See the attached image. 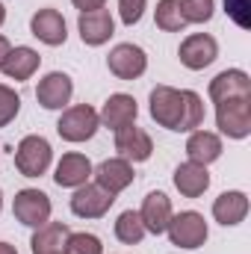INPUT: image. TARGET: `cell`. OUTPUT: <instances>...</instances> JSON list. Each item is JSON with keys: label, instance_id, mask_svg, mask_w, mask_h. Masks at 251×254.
Returning a JSON list of instances; mask_svg holds the SVG:
<instances>
[{"label": "cell", "instance_id": "cell-1", "mask_svg": "<svg viewBox=\"0 0 251 254\" xmlns=\"http://www.w3.org/2000/svg\"><path fill=\"white\" fill-rule=\"evenodd\" d=\"M148 113L160 127L175 133H192L204 125V101L192 89H175V86L151 89Z\"/></svg>", "mask_w": 251, "mask_h": 254}, {"label": "cell", "instance_id": "cell-2", "mask_svg": "<svg viewBox=\"0 0 251 254\" xmlns=\"http://www.w3.org/2000/svg\"><path fill=\"white\" fill-rule=\"evenodd\" d=\"M54 163V148L45 136L39 133H30L18 142L15 148V169L24 175V178H42Z\"/></svg>", "mask_w": 251, "mask_h": 254}, {"label": "cell", "instance_id": "cell-3", "mask_svg": "<svg viewBox=\"0 0 251 254\" xmlns=\"http://www.w3.org/2000/svg\"><path fill=\"white\" fill-rule=\"evenodd\" d=\"M98 127H101V116H98L95 107L74 104V107H65L63 110V116L57 122V133L63 136L65 142L80 145V142H89L98 133Z\"/></svg>", "mask_w": 251, "mask_h": 254}, {"label": "cell", "instance_id": "cell-4", "mask_svg": "<svg viewBox=\"0 0 251 254\" xmlns=\"http://www.w3.org/2000/svg\"><path fill=\"white\" fill-rule=\"evenodd\" d=\"M166 234H169L172 246H178V249H189V252H192V249H201V246L207 243L210 228H207V219H204L198 210H184V213L172 216Z\"/></svg>", "mask_w": 251, "mask_h": 254}, {"label": "cell", "instance_id": "cell-5", "mask_svg": "<svg viewBox=\"0 0 251 254\" xmlns=\"http://www.w3.org/2000/svg\"><path fill=\"white\" fill-rule=\"evenodd\" d=\"M216 127L228 139H246L251 133V98H231L216 104Z\"/></svg>", "mask_w": 251, "mask_h": 254}, {"label": "cell", "instance_id": "cell-6", "mask_svg": "<svg viewBox=\"0 0 251 254\" xmlns=\"http://www.w3.org/2000/svg\"><path fill=\"white\" fill-rule=\"evenodd\" d=\"M51 213H54V204L51 198L42 190H21L15 192V201H12V216L27 225V228H42L51 222Z\"/></svg>", "mask_w": 251, "mask_h": 254}, {"label": "cell", "instance_id": "cell-7", "mask_svg": "<svg viewBox=\"0 0 251 254\" xmlns=\"http://www.w3.org/2000/svg\"><path fill=\"white\" fill-rule=\"evenodd\" d=\"M107 68H110V74L119 77V80H136V77H142V74L148 71V57H145V51H142L139 45L122 42V45H116V48L110 51Z\"/></svg>", "mask_w": 251, "mask_h": 254}, {"label": "cell", "instance_id": "cell-8", "mask_svg": "<svg viewBox=\"0 0 251 254\" xmlns=\"http://www.w3.org/2000/svg\"><path fill=\"white\" fill-rule=\"evenodd\" d=\"M113 204H116V195L101 190L98 184H83L71 195V213L80 219H104Z\"/></svg>", "mask_w": 251, "mask_h": 254}, {"label": "cell", "instance_id": "cell-9", "mask_svg": "<svg viewBox=\"0 0 251 254\" xmlns=\"http://www.w3.org/2000/svg\"><path fill=\"white\" fill-rule=\"evenodd\" d=\"M178 57H181V65H187L189 71H204L207 65L216 63L219 57V42L210 36V33H192L181 42L178 48Z\"/></svg>", "mask_w": 251, "mask_h": 254}, {"label": "cell", "instance_id": "cell-10", "mask_svg": "<svg viewBox=\"0 0 251 254\" xmlns=\"http://www.w3.org/2000/svg\"><path fill=\"white\" fill-rule=\"evenodd\" d=\"M71 95H74V83L65 71H51L39 80L36 86V101L45 107V110H65L71 104Z\"/></svg>", "mask_w": 251, "mask_h": 254}, {"label": "cell", "instance_id": "cell-11", "mask_svg": "<svg viewBox=\"0 0 251 254\" xmlns=\"http://www.w3.org/2000/svg\"><path fill=\"white\" fill-rule=\"evenodd\" d=\"M30 33H33L42 45H48V48H60V45H65L68 27H65L63 12H60V9H51V6L33 12V18H30Z\"/></svg>", "mask_w": 251, "mask_h": 254}, {"label": "cell", "instance_id": "cell-12", "mask_svg": "<svg viewBox=\"0 0 251 254\" xmlns=\"http://www.w3.org/2000/svg\"><path fill=\"white\" fill-rule=\"evenodd\" d=\"M77 33L83 39V45L89 48H101L113 39L116 33V21L107 9H95V12H80L77 18Z\"/></svg>", "mask_w": 251, "mask_h": 254}, {"label": "cell", "instance_id": "cell-13", "mask_svg": "<svg viewBox=\"0 0 251 254\" xmlns=\"http://www.w3.org/2000/svg\"><path fill=\"white\" fill-rule=\"evenodd\" d=\"M175 210H172V198L166 192H148L145 201H142V210H139V219L145 225V234H166L169 222H172Z\"/></svg>", "mask_w": 251, "mask_h": 254}, {"label": "cell", "instance_id": "cell-14", "mask_svg": "<svg viewBox=\"0 0 251 254\" xmlns=\"http://www.w3.org/2000/svg\"><path fill=\"white\" fill-rule=\"evenodd\" d=\"M207 95H210L213 104L231 101V98H251V77L243 68H228V71H222L210 80Z\"/></svg>", "mask_w": 251, "mask_h": 254}, {"label": "cell", "instance_id": "cell-15", "mask_svg": "<svg viewBox=\"0 0 251 254\" xmlns=\"http://www.w3.org/2000/svg\"><path fill=\"white\" fill-rule=\"evenodd\" d=\"M116 151L119 157H125L127 163H145L154 154V139L136 125H127L116 130Z\"/></svg>", "mask_w": 251, "mask_h": 254}, {"label": "cell", "instance_id": "cell-16", "mask_svg": "<svg viewBox=\"0 0 251 254\" xmlns=\"http://www.w3.org/2000/svg\"><path fill=\"white\" fill-rule=\"evenodd\" d=\"M92 175L101 190H107L110 195H119L133 184V163H127L125 157H110L98 169H92Z\"/></svg>", "mask_w": 251, "mask_h": 254}, {"label": "cell", "instance_id": "cell-17", "mask_svg": "<svg viewBox=\"0 0 251 254\" xmlns=\"http://www.w3.org/2000/svg\"><path fill=\"white\" fill-rule=\"evenodd\" d=\"M89 178H92V163L86 154H77V151L63 154V160L57 163V172H54V181L63 190H77V187L89 184Z\"/></svg>", "mask_w": 251, "mask_h": 254}, {"label": "cell", "instance_id": "cell-18", "mask_svg": "<svg viewBox=\"0 0 251 254\" xmlns=\"http://www.w3.org/2000/svg\"><path fill=\"white\" fill-rule=\"evenodd\" d=\"M101 116V125L110 127V130H122L127 125H136V116H139V104L133 95H125V92H116L107 98L104 110L98 113Z\"/></svg>", "mask_w": 251, "mask_h": 254}, {"label": "cell", "instance_id": "cell-19", "mask_svg": "<svg viewBox=\"0 0 251 254\" xmlns=\"http://www.w3.org/2000/svg\"><path fill=\"white\" fill-rule=\"evenodd\" d=\"M68 234H71V228L65 222H48V225L36 228L30 249H33V254H71L68 252Z\"/></svg>", "mask_w": 251, "mask_h": 254}, {"label": "cell", "instance_id": "cell-20", "mask_svg": "<svg viewBox=\"0 0 251 254\" xmlns=\"http://www.w3.org/2000/svg\"><path fill=\"white\" fill-rule=\"evenodd\" d=\"M39 65H42L39 51H33V48H27V45H18V48H12V51L6 54L0 71L6 74V80L21 83V80H30V77L39 71Z\"/></svg>", "mask_w": 251, "mask_h": 254}, {"label": "cell", "instance_id": "cell-21", "mask_svg": "<svg viewBox=\"0 0 251 254\" xmlns=\"http://www.w3.org/2000/svg\"><path fill=\"white\" fill-rule=\"evenodd\" d=\"M249 216V195L240 190H231V192H222L216 201H213V219L225 228H234L240 222H246Z\"/></svg>", "mask_w": 251, "mask_h": 254}, {"label": "cell", "instance_id": "cell-22", "mask_svg": "<svg viewBox=\"0 0 251 254\" xmlns=\"http://www.w3.org/2000/svg\"><path fill=\"white\" fill-rule=\"evenodd\" d=\"M187 157L189 163H198V166H210L222 157V139L219 133L213 130H192L187 139Z\"/></svg>", "mask_w": 251, "mask_h": 254}, {"label": "cell", "instance_id": "cell-23", "mask_svg": "<svg viewBox=\"0 0 251 254\" xmlns=\"http://www.w3.org/2000/svg\"><path fill=\"white\" fill-rule=\"evenodd\" d=\"M175 190L181 192L184 198H201L204 192L210 190V172L207 166H198V163H181L175 169Z\"/></svg>", "mask_w": 251, "mask_h": 254}, {"label": "cell", "instance_id": "cell-24", "mask_svg": "<svg viewBox=\"0 0 251 254\" xmlns=\"http://www.w3.org/2000/svg\"><path fill=\"white\" fill-rule=\"evenodd\" d=\"M116 240L125 243V246H139L145 240V225H142L136 210H125L116 219Z\"/></svg>", "mask_w": 251, "mask_h": 254}, {"label": "cell", "instance_id": "cell-25", "mask_svg": "<svg viewBox=\"0 0 251 254\" xmlns=\"http://www.w3.org/2000/svg\"><path fill=\"white\" fill-rule=\"evenodd\" d=\"M154 21H157V27L166 30V33H181V30L187 27L178 0H160L157 9H154Z\"/></svg>", "mask_w": 251, "mask_h": 254}, {"label": "cell", "instance_id": "cell-26", "mask_svg": "<svg viewBox=\"0 0 251 254\" xmlns=\"http://www.w3.org/2000/svg\"><path fill=\"white\" fill-rule=\"evenodd\" d=\"M178 6L187 24H207L213 18L216 0H178Z\"/></svg>", "mask_w": 251, "mask_h": 254}, {"label": "cell", "instance_id": "cell-27", "mask_svg": "<svg viewBox=\"0 0 251 254\" xmlns=\"http://www.w3.org/2000/svg\"><path fill=\"white\" fill-rule=\"evenodd\" d=\"M18 113H21V95L12 86L0 83V130L6 125H12L18 119Z\"/></svg>", "mask_w": 251, "mask_h": 254}, {"label": "cell", "instance_id": "cell-28", "mask_svg": "<svg viewBox=\"0 0 251 254\" xmlns=\"http://www.w3.org/2000/svg\"><path fill=\"white\" fill-rule=\"evenodd\" d=\"M68 252L71 254H104V243L95 237V234H86V231H80V234H68Z\"/></svg>", "mask_w": 251, "mask_h": 254}, {"label": "cell", "instance_id": "cell-29", "mask_svg": "<svg viewBox=\"0 0 251 254\" xmlns=\"http://www.w3.org/2000/svg\"><path fill=\"white\" fill-rule=\"evenodd\" d=\"M225 12L237 21V27H251V0H225Z\"/></svg>", "mask_w": 251, "mask_h": 254}, {"label": "cell", "instance_id": "cell-30", "mask_svg": "<svg viewBox=\"0 0 251 254\" xmlns=\"http://www.w3.org/2000/svg\"><path fill=\"white\" fill-rule=\"evenodd\" d=\"M145 6H148V0H119V15H122V21L127 27H133V24L142 21Z\"/></svg>", "mask_w": 251, "mask_h": 254}, {"label": "cell", "instance_id": "cell-31", "mask_svg": "<svg viewBox=\"0 0 251 254\" xmlns=\"http://www.w3.org/2000/svg\"><path fill=\"white\" fill-rule=\"evenodd\" d=\"M74 3V9H80V12H95V9H104L107 6V0H71Z\"/></svg>", "mask_w": 251, "mask_h": 254}, {"label": "cell", "instance_id": "cell-32", "mask_svg": "<svg viewBox=\"0 0 251 254\" xmlns=\"http://www.w3.org/2000/svg\"><path fill=\"white\" fill-rule=\"evenodd\" d=\"M9 51H12V45H9V39L0 33V65H3V60H6V54H9Z\"/></svg>", "mask_w": 251, "mask_h": 254}, {"label": "cell", "instance_id": "cell-33", "mask_svg": "<svg viewBox=\"0 0 251 254\" xmlns=\"http://www.w3.org/2000/svg\"><path fill=\"white\" fill-rule=\"evenodd\" d=\"M0 254H18V249L9 246V243H0Z\"/></svg>", "mask_w": 251, "mask_h": 254}, {"label": "cell", "instance_id": "cell-34", "mask_svg": "<svg viewBox=\"0 0 251 254\" xmlns=\"http://www.w3.org/2000/svg\"><path fill=\"white\" fill-rule=\"evenodd\" d=\"M3 21H6V6L0 3V27H3Z\"/></svg>", "mask_w": 251, "mask_h": 254}, {"label": "cell", "instance_id": "cell-35", "mask_svg": "<svg viewBox=\"0 0 251 254\" xmlns=\"http://www.w3.org/2000/svg\"><path fill=\"white\" fill-rule=\"evenodd\" d=\"M0 210H3V190H0Z\"/></svg>", "mask_w": 251, "mask_h": 254}]
</instances>
